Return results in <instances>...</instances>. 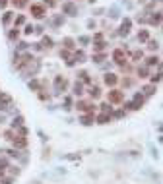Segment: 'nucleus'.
I'll return each mask as SVG.
<instances>
[{"label":"nucleus","mask_w":163,"mask_h":184,"mask_svg":"<svg viewBox=\"0 0 163 184\" xmlns=\"http://www.w3.org/2000/svg\"><path fill=\"white\" fill-rule=\"evenodd\" d=\"M31 14H33L35 18H43V16H45V8H43L41 4H33V6H31Z\"/></svg>","instance_id":"nucleus-1"},{"label":"nucleus","mask_w":163,"mask_h":184,"mask_svg":"<svg viewBox=\"0 0 163 184\" xmlns=\"http://www.w3.org/2000/svg\"><path fill=\"white\" fill-rule=\"evenodd\" d=\"M109 101L111 103H121L122 101V93H121V91H116V89L109 91Z\"/></svg>","instance_id":"nucleus-2"},{"label":"nucleus","mask_w":163,"mask_h":184,"mask_svg":"<svg viewBox=\"0 0 163 184\" xmlns=\"http://www.w3.org/2000/svg\"><path fill=\"white\" fill-rule=\"evenodd\" d=\"M113 58H115V62H116V64H124V58H126V56H124V51L116 49V51L113 52Z\"/></svg>","instance_id":"nucleus-3"},{"label":"nucleus","mask_w":163,"mask_h":184,"mask_svg":"<svg viewBox=\"0 0 163 184\" xmlns=\"http://www.w3.org/2000/svg\"><path fill=\"white\" fill-rule=\"evenodd\" d=\"M105 84H107V85H115L116 84V76L115 74H107V76H105Z\"/></svg>","instance_id":"nucleus-4"},{"label":"nucleus","mask_w":163,"mask_h":184,"mask_svg":"<svg viewBox=\"0 0 163 184\" xmlns=\"http://www.w3.org/2000/svg\"><path fill=\"white\" fill-rule=\"evenodd\" d=\"M12 99H10V95H2V97H0V109H6L4 105H6V103H10Z\"/></svg>","instance_id":"nucleus-5"},{"label":"nucleus","mask_w":163,"mask_h":184,"mask_svg":"<svg viewBox=\"0 0 163 184\" xmlns=\"http://www.w3.org/2000/svg\"><path fill=\"white\" fill-rule=\"evenodd\" d=\"M97 120H99V124H107V120H111V116H109L107 112H103V114H101V116H99Z\"/></svg>","instance_id":"nucleus-6"},{"label":"nucleus","mask_w":163,"mask_h":184,"mask_svg":"<svg viewBox=\"0 0 163 184\" xmlns=\"http://www.w3.org/2000/svg\"><path fill=\"white\" fill-rule=\"evenodd\" d=\"M12 2H14V6H18V8H23L27 4V0H12Z\"/></svg>","instance_id":"nucleus-7"},{"label":"nucleus","mask_w":163,"mask_h":184,"mask_svg":"<svg viewBox=\"0 0 163 184\" xmlns=\"http://www.w3.org/2000/svg\"><path fill=\"white\" fill-rule=\"evenodd\" d=\"M89 93H91V97H99V87H93Z\"/></svg>","instance_id":"nucleus-8"},{"label":"nucleus","mask_w":163,"mask_h":184,"mask_svg":"<svg viewBox=\"0 0 163 184\" xmlns=\"http://www.w3.org/2000/svg\"><path fill=\"white\" fill-rule=\"evenodd\" d=\"M51 45H53V41H51L49 37H45V39H43V47H51Z\"/></svg>","instance_id":"nucleus-9"},{"label":"nucleus","mask_w":163,"mask_h":184,"mask_svg":"<svg viewBox=\"0 0 163 184\" xmlns=\"http://www.w3.org/2000/svg\"><path fill=\"white\" fill-rule=\"evenodd\" d=\"M91 120H93V116H84V118H82L84 124H91Z\"/></svg>","instance_id":"nucleus-10"},{"label":"nucleus","mask_w":163,"mask_h":184,"mask_svg":"<svg viewBox=\"0 0 163 184\" xmlns=\"http://www.w3.org/2000/svg\"><path fill=\"white\" fill-rule=\"evenodd\" d=\"M157 62V56H149L148 58V64H155Z\"/></svg>","instance_id":"nucleus-11"},{"label":"nucleus","mask_w":163,"mask_h":184,"mask_svg":"<svg viewBox=\"0 0 163 184\" xmlns=\"http://www.w3.org/2000/svg\"><path fill=\"white\" fill-rule=\"evenodd\" d=\"M140 39L146 41V39H148V33H146V31H142V33H140Z\"/></svg>","instance_id":"nucleus-12"},{"label":"nucleus","mask_w":163,"mask_h":184,"mask_svg":"<svg viewBox=\"0 0 163 184\" xmlns=\"http://www.w3.org/2000/svg\"><path fill=\"white\" fill-rule=\"evenodd\" d=\"M132 56H134V58H142V52H140V51H136V52H134Z\"/></svg>","instance_id":"nucleus-13"},{"label":"nucleus","mask_w":163,"mask_h":184,"mask_svg":"<svg viewBox=\"0 0 163 184\" xmlns=\"http://www.w3.org/2000/svg\"><path fill=\"white\" fill-rule=\"evenodd\" d=\"M6 4V0H0V6H4Z\"/></svg>","instance_id":"nucleus-14"}]
</instances>
